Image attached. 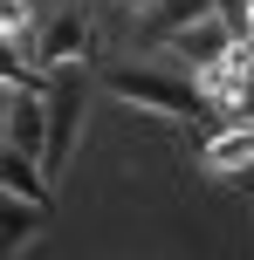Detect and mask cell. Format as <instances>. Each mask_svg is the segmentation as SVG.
Instances as JSON below:
<instances>
[{"label":"cell","mask_w":254,"mask_h":260,"mask_svg":"<svg viewBox=\"0 0 254 260\" xmlns=\"http://www.w3.org/2000/svg\"><path fill=\"white\" fill-rule=\"evenodd\" d=\"M103 82L117 103H131V110H151V117H179V123H220V110H213V96H206V82H192V69H158V62H117V69H103Z\"/></svg>","instance_id":"cell-1"},{"label":"cell","mask_w":254,"mask_h":260,"mask_svg":"<svg viewBox=\"0 0 254 260\" xmlns=\"http://www.w3.org/2000/svg\"><path fill=\"white\" fill-rule=\"evenodd\" d=\"M82 110H90V69H82V62L48 69V151H41V171H48V178H62L69 151H76Z\"/></svg>","instance_id":"cell-2"},{"label":"cell","mask_w":254,"mask_h":260,"mask_svg":"<svg viewBox=\"0 0 254 260\" xmlns=\"http://www.w3.org/2000/svg\"><path fill=\"white\" fill-rule=\"evenodd\" d=\"M241 35H247V27H241V7H227V0H220L213 14H200L192 27H179L165 48H172L186 69H213V62H227V55H234V41H241Z\"/></svg>","instance_id":"cell-3"},{"label":"cell","mask_w":254,"mask_h":260,"mask_svg":"<svg viewBox=\"0 0 254 260\" xmlns=\"http://www.w3.org/2000/svg\"><path fill=\"white\" fill-rule=\"evenodd\" d=\"M206 96H213V110H220V130L254 117V35H241L227 62L206 69Z\"/></svg>","instance_id":"cell-4"},{"label":"cell","mask_w":254,"mask_h":260,"mask_svg":"<svg viewBox=\"0 0 254 260\" xmlns=\"http://www.w3.org/2000/svg\"><path fill=\"white\" fill-rule=\"evenodd\" d=\"M82 55H90V14H82V0H62L48 14V27L35 35V62L62 69V62H82Z\"/></svg>","instance_id":"cell-5"},{"label":"cell","mask_w":254,"mask_h":260,"mask_svg":"<svg viewBox=\"0 0 254 260\" xmlns=\"http://www.w3.org/2000/svg\"><path fill=\"white\" fill-rule=\"evenodd\" d=\"M55 199H27V192H7V206H0V253H21L27 240L48 226Z\"/></svg>","instance_id":"cell-6"},{"label":"cell","mask_w":254,"mask_h":260,"mask_svg":"<svg viewBox=\"0 0 254 260\" xmlns=\"http://www.w3.org/2000/svg\"><path fill=\"white\" fill-rule=\"evenodd\" d=\"M213 7H220V0H151V14H145V27H137V41H145V48H165L179 27H192L200 14H213Z\"/></svg>","instance_id":"cell-7"},{"label":"cell","mask_w":254,"mask_h":260,"mask_svg":"<svg viewBox=\"0 0 254 260\" xmlns=\"http://www.w3.org/2000/svg\"><path fill=\"white\" fill-rule=\"evenodd\" d=\"M241 165H254V123H227V130H213L206 137V171H241Z\"/></svg>","instance_id":"cell-8"},{"label":"cell","mask_w":254,"mask_h":260,"mask_svg":"<svg viewBox=\"0 0 254 260\" xmlns=\"http://www.w3.org/2000/svg\"><path fill=\"white\" fill-rule=\"evenodd\" d=\"M227 185H241V192L254 199V165H241V171H227Z\"/></svg>","instance_id":"cell-9"},{"label":"cell","mask_w":254,"mask_h":260,"mask_svg":"<svg viewBox=\"0 0 254 260\" xmlns=\"http://www.w3.org/2000/svg\"><path fill=\"white\" fill-rule=\"evenodd\" d=\"M241 27H247V35H254V0H247V7H241Z\"/></svg>","instance_id":"cell-10"},{"label":"cell","mask_w":254,"mask_h":260,"mask_svg":"<svg viewBox=\"0 0 254 260\" xmlns=\"http://www.w3.org/2000/svg\"><path fill=\"white\" fill-rule=\"evenodd\" d=\"M117 7H151V0H117Z\"/></svg>","instance_id":"cell-11"}]
</instances>
